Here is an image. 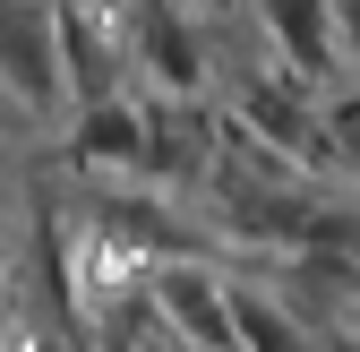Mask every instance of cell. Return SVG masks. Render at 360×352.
I'll return each instance as SVG.
<instances>
[{"instance_id":"1","label":"cell","mask_w":360,"mask_h":352,"mask_svg":"<svg viewBox=\"0 0 360 352\" xmlns=\"http://www.w3.org/2000/svg\"><path fill=\"white\" fill-rule=\"evenodd\" d=\"M120 52H129V77L155 86V103H198L206 95V34L180 9H163V0L120 9Z\"/></svg>"},{"instance_id":"2","label":"cell","mask_w":360,"mask_h":352,"mask_svg":"<svg viewBox=\"0 0 360 352\" xmlns=\"http://www.w3.org/2000/svg\"><path fill=\"white\" fill-rule=\"evenodd\" d=\"M0 95L18 103L26 129L60 120V61H52V9H26V0H0Z\"/></svg>"},{"instance_id":"3","label":"cell","mask_w":360,"mask_h":352,"mask_svg":"<svg viewBox=\"0 0 360 352\" xmlns=\"http://www.w3.org/2000/svg\"><path fill=\"white\" fill-rule=\"evenodd\" d=\"M52 61H60V95H77V112L120 103L129 86L120 9H52Z\"/></svg>"},{"instance_id":"4","label":"cell","mask_w":360,"mask_h":352,"mask_svg":"<svg viewBox=\"0 0 360 352\" xmlns=\"http://www.w3.org/2000/svg\"><path fill=\"white\" fill-rule=\"evenodd\" d=\"M155 318L172 327L180 352H232V310H223V267L214 258H189V267H155L146 275Z\"/></svg>"},{"instance_id":"5","label":"cell","mask_w":360,"mask_h":352,"mask_svg":"<svg viewBox=\"0 0 360 352\" xmlns=\"http://www.w3.org/2000/svg\"><path fill=\"white\" fill-rule=\"evenodd\" d=\"M266 18V43L283 52V77L309 86V95H335L343 86V18L352 9H318V0H275Z\"/></svg>"},{"instance_id":"6","label":"cell","mask_w":360,"mask_h":352,"mask_svg":"<svg viewBox=\"0 0 360 352\" xmlns=\"http://www.w3.org/2000/svg\"><path fill=\"white\" fill-rule=\"evenodd\" d=\"M223 310H232V352H318V327L292 318L266 284L223 275Z\"/></svg>"},{"instance_id":"7","label":"cell","mask_w":360,"mask_h":352,"mask_svg":"<svg viewBox=\"0 0 360 352\" xmlns=\"http://www.w3.org/2000/svg\"><path fill=\"white\" fill-rule=\"evenodd\" d=\"M77 172H138L146 163V120H138V103H103V112H77L69 120V146H60Z\"/></svg>"},{"instance_id":"8","label":"cell","mask_w":360,"mask_h":352,"mask_svg":"<svg viewBox=\"0 0 360 352\" xmlns=\"http://www.w3.org/2000/svg\"><path fill=\"white\" fill-rule=\"evenodd\" d=\"M0 138H26V120H18V103L0 95Z\"/></svg>"}]
</instances>
